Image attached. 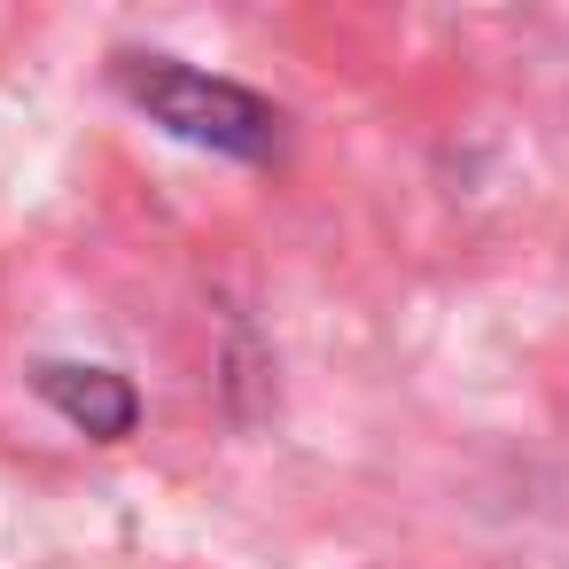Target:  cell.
Instances as JSON below:
<instances>
[{"label": "cell", "mask_w": 569, "mask_h": 569, "mask_svg": "<svg viewBox=\"0 0 569 569\" xmlns=\"http://www.w3.org/2000/svg\"><path fill=\"white\" fill-rule=\"evenodd\" d=\"M118 87L133 94V110L149 126H164L188 149H211V157H234V164H273L281 157V110L266 94L234 87V79H211L196 63H172V56H126Z\"/></svg>", "instance_id": "6da1fadb"}, {"label": "cell", "mask_w": 569, "mask_h": 569, "mask_svg": "<svg viewBox=\"0 0 569 569\" xmlns=\"http://www.w3.org/2000/svg\"><path fill=\"white\" fill-rule=\"evenodd\" d=\"M32 390L94 445H118L141 429V390L118 375V367H79V359H48L32 367Z\"/></svg>", "instance_id": "7a4b0ae2"}]
</instances>
